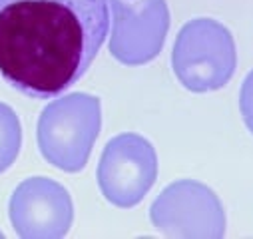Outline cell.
<instances>
[{
  "label": "cell",
  "instance_id": "7",
  "mask_svg": "<svg viewBox=\"0 0 253 239\" xmlns=\"http://www.w3.org/2000/svg\"><path fill=\"white\" fill-rule=\"evenodd\" d=\"M8 217L18 237H64L74 223L72 196L56 179L44 175L26 177L10 196Z\"/></svg>",
  "mask_w": 253,
  "mask_h": 239
},
{
  "label": "cell",
  "instance_id": "6",
  "mask_svg": "<svg viewBox=\"0 0 253 239\" xmlns=\"http://www.w3.org/2000/svg\"><path fill=\"white\" fill-rule=\"evenodd\" d=\"M169 30L166 0H110V54L124 66H144L162 52Z\"/></svg>",
  "mask_w": 253,
  "mask_h": 239
},
{
  "label": "cell",
  "instance_id": "1",
  "mask_svg": "<svg viewBox=\"0 0 253 239\" xmlns=\"http://www.w3.org/2000/svg\"><path fill=\"white\" fill-rule=\"evenodd\" d=\"M110 34V0H0V76L34 100L78 82Z\"/></svg>",
  "mask_w": 253,
  "mask_h": 239
},
{
  "label": "cell",
  "instance_id": "4",
  "mask_svg": "<svg viewBox=\"0 0 253 239\" xmlns=\"http://www.w3.org/2000/svg\"><path fill=\"white\" fill-rule=\"evenodd\" d=\"M96 179L102 196L120 209L138 205L158 179V154L136 132L114 136L102 150Z\"/></svg>",
  "mask_w": 253,
  "mask_h": 239
},
{
  "label": "cell",
  "instance_id": "9",
  "mask_svg": "<svg viewBox=\"0 0 253 239\" xmlns=\"http://www.w3.org/2000/svg\"><path fill=\"white\" fill-rule=\"evenodd\" d=\"M239 112L245 128L253 134V70L245 76L239 90Z\"/></svg>",
  "mask_w": 253,
  "mask_h": 239
},
{
  "label": "cell",
  "instance_id": "3",
  "mask_svg": "<svg viewBox=\"0 0 253 239\" xmlns=\"http://www.w3.org/2000/svg\"><path fill=\"white\" fill-rule=\"evenodd\" d=\"M237 66L233 34L215 18L187 20L171 48V68L179 84L196 94L223 88Z\"/></svg>",
  "mask_w": 253,
  "mask_h": 239
},
{
  "label": "cell",
  "instance_id": "5",
  "mask_svg": "<svg viewBox=\"0 0 253 239\" xmlns=\"http://www.w3.org/2000/svg\"><path fill=\"white\" fill-rule=\"evenodd\" d=\"M152 225L166 237H223L225 209L217 194L198 179H177L162 190L150 207Z\"/></svg>",
  "mask_w": 253,
  "mask_h": 239
},
{
  "label": "cell",
  "instance_id": "2",
  "mask_svg": "<svg viewBox=\"0 0 253 239\" xmlns=\"http://www.w3.org/2000/svg\"><path fill=\"white\" fill-rule=\"evenodd\" d=\"M102 130V102L88 92L56 96L38 116L36 142L42 158L66 173L82 171Z\"/></svg>",
  "mask_w": 253,
  "mask_h": 239
},
{
  "label": "cell",
  "instance_id": "8",
  "mask_svg": "<svg viewBox=\"0 0 253 239\" xmlns=\"http://www.w3.org/2000/svg\"><path fill=\"white\" fill-rule=\"evenodd\" d=\"M22 148L20 118L8 104L0 102V173H4L18 158Z\"/></svg>",
  "mask_w": 253,
  "mask_h": 239
}]
</instances>
